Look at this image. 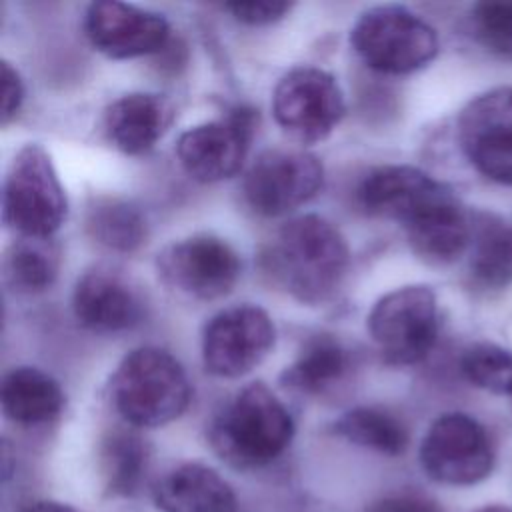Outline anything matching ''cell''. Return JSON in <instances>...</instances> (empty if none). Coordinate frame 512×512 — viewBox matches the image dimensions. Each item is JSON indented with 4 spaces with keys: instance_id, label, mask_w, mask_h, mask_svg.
I'll return each instance as SVG.
<instances>
[{
    "instance_id": "6da1fadb",
    "label": "cell",
    "mask_w": 512,
    "mask_h": 512,
    "mask_svg": "<svg viewBox=\"0 0 512 512\" xmlns=\"http://www.w3.org/2000/svg\"><path fill=\"white\" fill-rule=\"evenodd\" d=\"M350 252L340 230L318 214L288 220L262 254L272 280L302 304H322L340 288Z\"/></svg>"
},
{
    "instance_id": "7a4b0ae2",
    "label": "cell",
    "mask_w": 512,
    "mask_h": 512,
    "mask_svg": "<svg viewBox=\"0 0 512 512\" xmlns=\"http://www.w3.org/2000/svg\"><path fill=\"white\" fill-rule=\"evenodd\" d=\"M294 432L284 402L266 384L254 382L236 392L212 418L208 442L228 466L254 470L282 456Z\"/></svg>"
},
{
    "instance_id": "3957f363",
    "label": "cell",
    "mask_w": 512,
    "mask_h": 512,
    "mask_svg": "<svg viewBox=\"0 0 512 512\" xmlns=\"http://www.w3.org/2000/svg\"><path fill=\"white\" fill-rule=\"evenodd\" d=\"M110 396L130 426L158 428L186 412L192 386L182 364L168 350L142 346L128 352L116 366Z\"/></svg>"
},
{
    "instance_id": "277c9868",
    "label": "cell",
    "mask_w": 512,
    "mask_h": 512,
    "mask_svg": "<svg viewBox=\"0 0 512 512\" xmlns=\"http://www.w3.org/2000/svg\"><path fill=\"white\" fill-rule=\"evenodd\" d=\"M68 200L50 154L36 142L12 158L2 192V216L20 236L52 238L64 224Z\"/></svg>"
},
{
    "instance_id": "5b68a950",
    "label": "cell",
    "mask_w": 512,
    "mask_h": 512,
    "mask_svg": "<svg viewBox=\"0 0 512 512\" xmlns=\"http://www.w3.org/2000/svg\"><path fill=\"white\" fill-rule=\"evenodd\" d=\"M350 44L370 68L384 74L420 70L438 52L436 30L398 4L364 10L350 30Z\"/></svg>"
},
{
    "instance_id": "8992f818",
    "label": "cell",
    "mask_w": 512,
    "mask_h": 512,
    "mask_svg": "<svg viewBox=\"0 0 512 512\" xmlns=\"http://www.w3.org/2000/svg\"><path fill=\"white\" fill-rule=\"evenodd\" d=\"M368 332L388 364L410 366L424 360L438 336L436 294L424 284L384 294L368 314Z\"/></svg>"
},
{
    "instance_id": "52a82bcc",
    "label": "cell",
    "mask_w": 512,
    "mask_h": 512,
    "mask_svg": "<svg viewBox=\"0 0 512 512\" xmlns=\"http://www.w3.org/2000/svg\"><path fill=\"white\" fill-rule=\"evenodd\" d=\"M420 466L428 478L446 486H472L494 468V446L486 428L462 412L438 416L426 430Z\"/></svg>"
},
{
    "instance_id": "ba28073f",
    "label": "cell",
    "mask_w": 512,
    "mask_h": 512,
    "mask_svg": "<svg viewBox=\"0 0 512 512\" xmlns=\"http://www.w3.org/2000/svg\"><path fill=\"white\" fill-rule=\"evenodd\" d=\"M346 112L336 78L316 66L288 70L272 92L276 124L294 140L314 144L330 136Z\"/></svg>"
},
{
    "instance_id": "9c48e42d",
    "label": "cell",
    "mask_w": 512,
    "mask_h": 512,
    "mask_svg": "<svg viewBox=\"0 0 512 512\" xmlns=\"http://www.w3.org/2000/svg\"><path fill=\"white\" fill-rule=\"evenodd\" d=\"M160 280L194 300H218L226 296L238 276L240 258L222 238L194 234L164 246L156 256Z\"/></svg>"
},
{
    "instance_id": "30bf717a",
    "label": "cell",
    "mask_w": 512,
    "mask_h": 512,
    "mask_svg": "<svg viewBox=\"0 0 512 512\" xmlns=\"http://www.w3.org/2000/svg\"><path fill=\"white\" fill-rule=\"evenodd\" d=\"M324 184V166L306 150H264L242 180L246 204L260 216H282L312 200Z\"/></svg>"
},
{
    "instance_id": "8fae6325",
    "label": "cell",
    "mask_w": 512,
    "mask_h": 512,
    "mask_svg": "<svg viewBox=\"0 0 512 512\" xmlns=\"http://www.w3.org/2000/svg\"><path fill=\"white\" fill-rule=\"evenodd\" d=\"M276 328L266 310L236 304L214 314L202 332V362L218 378H240L272 350Z\"/></svg>"
},
{
    "instance_id": "7c38bea8",
    "label": "cell",
    "mask_w": 512,
    "mask_h": 512,
    "mask_svg": "<svg viewBox=\"0 0 512 512\" xmlns=\"http://www.w3.org/2000/svg\"><path fill=\"white\" fill-rule=\"evenodd\" d=\"M256 114L236 108L226 118L188 128L176 142V156L186 174L202 184L228 180L244 166Z\"/></svg>"
},
{
    "instance_id": "4fadbf2b",
    "label": "cell",
    "mask_w": 512,
    "mask_h": 512,
    "mask_svg": "<svg viewBox=\"0 0 512 512\" xmlns=\"http://www.w3.org/2000/svg\"><path fill=\"white\" fill-rule=\"evenodd\" d=\"M458 142L486 178L512 186V88H494L470 100L458 116Z\"/></svg>"
},
{
    "instance_id": "5bb4252c",
    "label": "cell",
    "mask_w": 512,
    "mask_h": 512,
    "mask_svg": "<svg viewBox=\"0 0 512 512\" xmlns=\"http://www.w3.org/2000/svg\"><path fill=\"white\" fill-rule=\"evenodd\" d=\"M356 196L364 212L402 222L406 228L454 194L420 168L388 164L374 168L360 182Z\"/></svg>"
},
{
    "instance_id": "9a60e30c",
    "label": "cell",
    "mask_w": 512,
    "mask_h": 512,
    "mask_svg": "<svg viewBox=\"0 0 512 512\" xmlns=\"http://www.w3.org/2000/svg\"><path fill=\"white\" fill-rule=\"evenodd\" d=\"M84 32L98 52L124 60L162 50L170 26L158 12L116 0H98L84 14Z\"/></svg>"
},
{
    "instance_id": "2e32d148",
    "label": "cell",
    "mask_w": 512,
    "mask_h": 512,
    "mask_svg": "<svg viewBox=\"0 0 512 512\" xmlns=\"http://www.w3.org/2000/svg\"><path fill=\"white\" fill-rule=\"evenodd\" d=\"M76 320L94 332H124L142 322V300L130 284L112 270L84 272L72 292Z\"/></svg>"
},
{
    "instance_id": "e0dca14e",
    "label": "cell",
    "mask_w": 512,
    "mask_h": 512,
    "mask_svg": "<svg viewBox=\"0 0 512 512\" xmlns=\"http://www.w3.org/2000/svg\"><path fill=\"white\" fill-rule=\"evenodd\" d=\"M152 502L160 512H236L232 486L210 466L184 462L152 484Z\"/></svg>"
},
{
    "instance_id": "ac0fdd59",
    "label": "cell",
    "mask_w": 512,
    "mask_h": 512,
    "mask_svg": "<svg viewBox=\"0 0 512 512\" xmlns=\"http://www.w3.org/2000/svg\"><path fill=\"white\" fill-rule=\"evenodd\" d=\"M172 102L162 94L130 92L116 98L104 112L108 140L124 154L148 152L170 128Z\"/></svg>"
},
{
    "instance_id": "d6986e66",
    "label": "cell",
    "mask_w": 512,
    "mask_h": 512,
    "mask_svg": "<svg viewBox=\"0 0 512 512\" xmlns=\"http://www.w3.org/2000/svg\"><path fill=\"white\" fill-rule=\"evenodd\" d=\"M404 230L418 258L428 264H450L470 246L472 224L456 196H452Z\"/></svg>"
},
{
    "instance_id": "ffe728a7",
    "label": "cell",
    "mask_w": 512,
    "mask_h": 512,
    "mask_svg": "<svg viewBox=\"0 0 512 512\" xmlns=\"http://www.w3.org/2000/svg\"><path fill=\"white\" fill-rule=\"evenodd\" d=\"M2 410L20 426H40L54 420L64 406L60 384L34 366H18L2 380Z\"/></svg>"
},
{
    "instance_id": "44dd1931",
    "label": "cell",
    "mask_w": 512,
    "mask_h": 512,
    "mask_svg": "<svg viewBox=\"0 0 512 512\" xmlns=\"http://www.w3.org/2000/svg\"><path fill=\"white\" fill-rule=\"evenodd\" d=\"M470 276L482 290H502L512 284V224L480 212L470 218Z\"/></svg>"
},
{
    "instance_id": "7402d4cb",
    "label": "cell",
    "mask_w": 512,
    "mask_h": 512,
    "mask_svg": "<svg viewBox=\"0 0 512 512\" xmlns=\"http://www.w3.org/2000/svg\"><path fill=\"white\" fill-rule=\"evenodd\" d=\"M348 368L344 346L330 334H316L304 342L298 358L284 368L280 380L302 394H320L334 386Z\"/></svg>"
},
{
    "instance_id": "603a6c76",
    "label": "cell",
    "mask_w": 512,
    "mask_h": 512,
    "mask_svg": "<svg viewBox=\"0 0 512 512\" xmlns=\"http://www.w3.org/2000/svg\"><path fill=\"white\" fill-rule=\"evenodd\" d=\"M150 460L148 444L132 430H112L100 446V470L106 492L134 496L146 476Z\"/></svg>"
},
{
    "instance_id": "cb8c5ba5",
    "label": "cell",
    "mask_w": 512,
    "mask_h": 512,
    "mask_svg": "<svg viewBox=\"0 0 512 512\" xmlns=\"http://www.w3.org/2000/svg\"><path fill=\"white\" fill-rule=\"evenodd\" d=\"M332 428L344 440L386 456H400L410 440L402 420L376 406L350 408Z\"/></svg>"
},
{
    "instance_id": "d4e9b609",
    "label": "cell",
    "mask_w": 512,
    "mask_h": 512,
    "mask_svg": "<svg viewBox=\"0 0 512 512\" xmlns=\"http://www.w3.org/2000/svg\"><path fill=\"white\" fill-rule=\"evenodd\" d=\"M58 248L52 238L20 236L4 256V278L20 294H38L58 276Z\"/></svg>"
},
{
    "instance_id": "484cf974",
    "label": "cell",
    "mask_w": 512,
    "mask_h": 512,
    "mask_svg": "<svg viewBox=\"0 0 512 512\" xmlns=\"http://www.w3.org/2000/svg\"><path fill=\"white\" fill-rule=\"evenodd\" d=\"M86 230L98 244L116 252H132L146 240L142 212L114 196H100L90 204Z\"/></svg>"
},
{
    "instance_id": "4316f807",
    "label": "cell",
    "mask_w": 512,
    "mask_h": 512,
    "mask_svg": "<svg viewBox=\"0 0 512 512\" xmlns=\"http://www.w3.org/2000/svg\"><path fill=\"white\" fill-rule=\"evenodd\" d=\"M460 370L470 384L492 394L512 396V352L490 344L478 342L464 350Z\"/></svg>"
},
{
    "instance_id": "83f0119b",
    "label": "cell",
    "mask_w": 512,
    "mask_h": 512,
    "mask_svg": "<svg viewBox=\"0 0 512 512\" xmlns=\"http://www.w3.org/2000/svg\"><path fill=\"white\" fill-rule=\"evenodd\" d=\"M474 38L490 54L512 60V2L492 0L472 8Z\"/></svg>"
},
{
    "instance_id": "f1b7e54d",
    "label": "cell",
    "mask_w": 512,
    "mask_h": 512,
    "mask_svg": "<svg viewBox=\"0 0 512 512\" xmlns=\"http://www.w3.org/2000/svg\"><path fill=\"white\" fill-rule=\"evenodd\" d=\"M238 22L250 24V26H262L272 24L280 18H284L290 10V2H228L224 6Z\"/></svg>"
},
{
    "instance_id": "f546056e",
    "label": "cell",
    "mask_w": 512,
    "mask_h": 512,
    "mask_svg": "<svg viewBox=\"0 0 512 512\" xmlns=\"http://www.w3.org/2000/svg\"><path fill=\"white\" fill-rule=\"evenodd\" d=\"M364 512H444V508L420 492H394L376 498Z\"/></svg>"
},
{
    "instance_id": "4dcf8cb0",
    "label": "cell",
    "mask_w": 512,
    "mask_h": 512,
    "mask_svg": "<svg viewBox=\"0 0 512 512\" xmlns=\"http://www.w3.org/2000/svg\"><path fill=\"white\" fill-rule=\"evenodd\" d=\"M24 102V82L10 62H2V126H6Z\"/></svg>"
},
{
    "instance_id": "1f68e13d",
    "label": "cell",
    "mask_w": 512,
    "mask_h": 512,
    "mask_svg": "<svg viewBox=\"0 0 512 512\" xmlns=\"http://www.w3.org/2000/svg\"><path fill=\"white\" fill-rule=\"evenodd\" d=\"M16 512H78V510L72 508L70 504L42 498V500H30V502L22 504Z\"/></svg>"
},
{
    "instance_id": "d6a6232c",
    "label": "cell",
    "mask_w": 512,
    "mask_h": 512,
    "mask_svg": "<svg viewBox=\"0 0 512 512\" xmlns=\"http://www.w3.org/2000/svg\"><path fill=\"white\" fill-rule=\"evenodd\" d=\"M476 512H512V508L508 506H500V504H490V506H482Z\"/></svg>"
}]
</instances>
